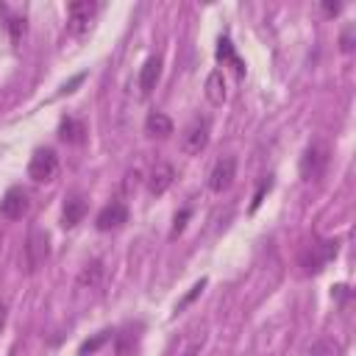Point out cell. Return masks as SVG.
<instances>
[{
  "label": "cell",
  "instance_id": "ba28073f",
  "mask_svg": "<svg viewBox=\"0 0 356 356\" xmlns=\"http://www.w3.org/2000/svg\"><path fill=\"white\" fill-rule=\"evenodd\" d=\"M172 181H175V170H172V164L159 161V164L150 170V178H147V192L159 197V195H164V192L172 186Z\"/></svg>",
  "mask_w": 356,
  "mask_h": 356
},
{
  "label": "cell",
  "instance_id": "5bb4252c",
  "mask_svg": "<svg viewBox=\"0 0 356 356\" xmlns=\"http://www.w3.org/2000/svg\"><path fill=\"white\" fill-rule=\"evenodd\" d=\"M58 136L64 142H70V145H81L86 139V125L81 120H75V117H64L61 125H58Z\"/></svg>",
  "mask_w": 356,
  "mask_h": 356
},
{
  "label": "cell",
  "instance_id": "603a6c76",
  "mask_svg": "<svg viewBox=\"0 0 356 356\" xmlns=\"http://www.w3.org/2000/svg\"><path fill=\"white\" fill-rule=\"evenodd\" d=\"M339 8H342L339 3H323V11L325 14H339Z\"/></svg>",
  "mask_w": 356,
  "mask_h": 356
},
{
  "label": "cell",
  "instance_id": "d4e9b609",
  "mask_svg": "<svg viewBox=\"0 0 356 356\" xmlns=\"http://www.w3.org/2000/svg\"><path fill=\"white\" fill-rule=\"evenodd\" d=\"M3 328H6V303L0 300V334H3Z\"/></svg>",
  "mask_w": 356,
  "mask_h": 356
},
{
  "label": "cell",
  "instance_id": "9a60e30c",
  "mask_svg": "<svg viewBox=\"0 0 356 356\" xmlns=\"http://www.w3.org/2000/svg\"><path fill=\"white\" fill-rule=\"evenodd\" d=\"M206 100L211 106H222V100H225V81H222L220 70L209 72V78H206Z\"/></svg>",
  "mask_w": 356,
  "mask_h": 356
},
{
  "label": "cell",
  "instance_id": "d6986e66",
  "mask_svg": "<svg viewBox=\"0 0 356 356\" xmlns=\"http://www.w3.org/2000/svg\"><path fill=\"white\" fill-rule=\"evenodd\" d=\"M203 342H206V331L203 328L200 331H189L186 334V348H184L181 356H197V350L203 348Z\"/></svg>",
  "mask_w": 356,
  "mask_h": 356
},
{
  "label": "cell",
  "instance_id": "3957f363",
  "mask_svg": "<svg viewBox=\"0 0 356 356\" xmlns=\"http://www.w3.org/2000/svg\"><path fill=\"white\" fill-rule=\"evenodd\" d=\"M56 172H58V156H56V150L39 147V150L31 156V161H28V175H31L33 181L44 184V181H53Z\"/></svg>",
  "mask_w": 356,
  "mask_h": 356
},
{
  "label": "cell",
  "instance_id": "9c48e42d",
  "mask_svg": "<svg viewBox=\"0 0 356 356\" xmlns=\"http://www.w3.org/2000/svg\"><path fill=\"white\" fill-rule=\"evenodd\" d=\"M128 220V209H125V203H120V200H111L108 206H103L100 211H97V228L100 231H111V228H120L122 222Z\"/></svg>",
  "mask_w": 356,
  "mask_h": 356
},
{
  "label": "cell",
  "instance_id": "7a4b0ae2",
  "mask_svg": "<svg viewBox=\"0 0 356 356\" xmlns=\"http://www.w3.org/2000/svg\"><path fill=\"white\" fill-rule=\"evenodd\" d=\"M209 134H211L209 120H206V117H195V120L181 131V150H184L186 156H197L200 150H206Z\"/></svg>",
  "mask_w": 356,
  "mask_h": 356
},
{
  "label": "cell",
  "instance_id": "e0dca14e",
  "mask_svg": "<svg viewBox=\"0 0 356 356\" xmlns=\"http://www.w3.org/2000/svg\"><path fill=\"white\" fill-rule=\"evenodd\" d=\"M217 58H220V61H231V64H234V70H236V75H242V72H245V64L239 61V56L234 53V44H231L228 39H220V47H217Z\"/></svg>",
  "mask_w": 356,
  "mask_h": 356
},
{
  "label": "cell",
  "instance_id": "2e32d148",
  "mask_svg": "<svg viewBox=\"0 0 356 356\" xmlns=\"http://www.w3.org/2000/svg\"><path fill=\"white\" fill-rule=\"evenodd\" d=\"M100 278H103V264H100V261H89V264L81 270V275H78V286L95 289V286L100 284Z\"/></svg>",
  "mask_w": 356,
  "mask_h": 356
},
{
  "label": "cell",
  "instance_id": "8fae6325",
  "mask_svg": "<svg viewBox=\"0 0 356 356\" xmlns=\"http://www.w3.org/2000/svg\"><path fill=\"white\" fill-rule=\"evenodd\" d=\"M334 253H337V242H320V245H312V253L303 259V264H306L309 273H317Z\"/></svg>",
  "mask_w": 356,
  "mask_h": 356
},
{
  "label": "cell",
  "instance_id": "7c38bea8",
  "mask_svg": "<svg viewBox=\"0 0 356 356\" xmlns=\"http://www.w3.org/2000/svg\"><path fill=\"white\" fill-rule=\"evenodd\" d=\"M83 214H86V200L81 195H72L64 203V209H61V225L64 228H72V225H78L83 220Z\"/></svg>",
  "mask_w": 356,
  "mask_h": 356
},
{
  "label": "cell",
  "instance_id": "484cf974",
  "mask_svg": "<svg viewBox=\"0 0 356 356\" xmlns=\"http://www.w3.org/2000/svg\"><path fill=\"white\" fill-rule=\"evenodd\" d=\"M0 245H3V231H0Z\"/></svg>",
  "mask_w": 356,
  "mask_h": 356
},
{
  "label": "cell",
  "instance_id": "6da1fadb",
  "mask_svg": "<svg viewBox=\"0 0 356 356\" xmlns=\"http://www.w3.org/2000/svg\"><path fill=\"white\" fill-rule=\"evenodd\" d=\"M328 167V145L325 142H312L303 156H300V178L303 181H317Z\"/></svg>",
  "mask_w": 356,
  "mask_h": 356
},
{
  "label": "cell",
  "instance_id": "277c9868",
  "mask_svg": "<svg viewBox=\"0 0 356 356\" xmlns=\"http://www.w3.org/2000/svg\"><path fill=\"white\" fill-rule=\"evenodd\" d=\"M47 256H50V239H47L44 231L33 228V231L28 234V242H25V264H28V270H31V273L39 270V267L47 261Z\"/></svg>",
  "mask_w": 356,
  "mask_h": 356
},
{
  "label": "cell",
  "instance_id": "ffe728a7",
  "mask_svg": "<svg viewBox=\"0 0 356 356\" xmlns=\"http://www.w3.org/2000/svg\"><path fill=\"white\" fill-rule=\"evenodd\" d=\"M108 337H111V331H100V334H95L92 339H86V342L78 348V353H81V356H92L100 345H106V342H108Z\"/></svg>",
  "mask_w": 356,
  "mask_h": 356
},
{
  "label": "cell",
  "instance_id": "8992f818",
  "mask_svg": "<svg viewBox=\"0 0 356 356\" xmlns=\"http://www.w3.org/2000/svg\"><path fill=\"white\" fill-rule=\"evenodd\" d=\"M28 211V195L22 186H11L3 197H0V214L6 220H19Z\"/></svg>",
  "mask_w": 356,
  "mask_h": 356
},
{
  "label": "cell",
  "instance_id": "5b68a950",
  "mask_svg": "<svg viewBox=\"0 0 356 356\" xmlns=\"http://www.w3.org/2000/svg\"><path fill=\"white\" fill-rule=\"evenodd\" d=\"M95 11H97V6L89 3V0H75V3H70V6H67V31L75 33V36H81V33L89 28Z\"/></svg>",
  "mask_w": 356,
  "mask_h": 356
},
{
  "label": "cell",
  "instance_id": "30bf717a",
  "mask_svg": "<svg viewBox=\"0 0 356 356\" xmlns=\"http://www.w3.org/2000/svg\"><path fill=\"white\" fill-rule=\"evenodd\" d=\"M161 78V56H150L139 70V95L147 97Z\"/></svg>",
  "mask_w": 356,
  "mask_h": 356
},
{
  "label": "cell",
  "instance_id": "44dd1931",
  "mask_svg": "<svg viewBox=\"0 0 356 356\" xmlns=\"http://www.w3.org/2000/svg\"><path fill=\"white\" fill-rule=\"evenodd\" d=\"M6 25H8V33H11V39H14V42L25 33V17H11Z\"/></svg>",
  "mask_w": 356,
  "mask_h": 356
},
{
  "label": "cell",
  "instance_id": "ac0fdd59",
  "mask_svg": "<svg viewBox=\"0 0 356 356\" xmlns=\"http://www.w3.org/2000/svg\"><path fill=\"white\" fill-rule=\"evenodd\" d=\"M342 353V348H339V342H334V339H317L312 348H309V356H339Z\"/></svg>",
  "mask_w": 356,
  "mask_h": 356
},
{
  "label": "cell",
  "instance_id": "cb8c5ba5",
  "mask_svg": "<svg viewBox=\"0 0 356 356\" xmlns=\"http://www.w3.org/2000/svg\"><path fill=\"white\" fill-rule=\"evenodd\" d=\"M186 217H189V211L184 209V211H181V214L175 217V231H181V228H184V220H186Z\"/></svg>",
  "mask_w": 356,
  "mask_h": 356
},
{
  "label": "cell",
  "instance_id": "4fadbf2b",
  "mask_svg": "<svg viewBox=\"0 0 356 356\" xmlns=\"http://www.w3.org/2000/svg\"><path fill=\"white\" fill-rule=\"evenodd\" d=\"M145 134L164 139V136L172 134V120H170L167 114H161V111H150V114L145 117Z\"/></svg>",
  "mask_w": 356,
  "mask_h": 356
},
{
  "label": "cell",
  "instance_id": "52a82bcc",
  "mask_svg": "<svg viewBox=\"0 0 356 356\" xmlns=\"http://www.w3.org/2000/svg\"><path fill=\"white\" fill-rule=\"evenodd\" d=\"M234 175H236V161H234L231 156L220 159V161L211 167V175H209V186H211V192H222V189H228V186L234 184Z\"/></svg>",
  "mask_w": 356,
  "mask_h": 356
},
{
  "label": "cell",
  "instance_id": "7402d4cb",
  "mask_svg": "<svg viewBox=\"0 0 356 356\" xmlns=\"http://www.w3.org/2000/svg\"><path fill=\"white\" fill-rule=\"evenodd\" d=\"M203 286H206V281H197V284H195V286H192V292H189V295H186V298H184V300H181V306H186V303H189V300H192V298H195V295H197V292H200V289H203Z\"/></svg>",
  "mask_w": 356,
  "mask_h": 356
}]
</instances>
